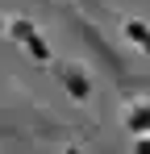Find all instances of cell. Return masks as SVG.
<instances>
[{
	"label": "cell",
	"mask_w": 150,
	"mask_h": 154,
	"mask_svg": "<svg viewBox=\"0 0 150 154\" xmlns=\"http://www.w3.org/2000/svg\"><path fill=\"white\" fill-rule=\"evenodd\" d=\"M29 50L38 54V58H46V54H50V50H46V42H38V38H29Z\"/></svg>",
	"instance_id": "7a4b0ae2"
},
{
	"label": "cell",
	"mask_w": 150,
	"mask_h": 154,
	"mask_svg": "<svg viewBox=\"0 0 150 154\" xmlns=\"http://www.w3.org/2000/svg\"><path fill=\"white\" fill-rule=\"evenodd\" d=\"M13 38H21V42H29V38H33V29L25 25V21H17V25H13Z\"/></svg>",
	"instance_id": "6da1fadb"
}]
</instances>
